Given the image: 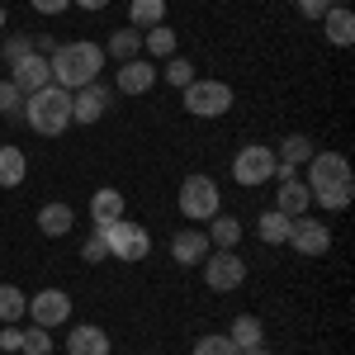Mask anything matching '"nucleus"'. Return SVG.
I'll list each match as a JSON object with an SVG mask.
<instances>
[{
    "label": "nucleus",
    "instance_id": "nucleus-1",
    "mask_svg": "<svg viewBox=\"0 0 355 355\" xmlns=\"http://www.w3.org/2000/svg\"><path fill=\"white\" fill-rule=\"evenodd\" d=\"M308 194H313V204H322L327 214L336 209H346L355 199V185H351V162L341 157V152H313V162H308Z\"/></svg>",
    "mask_w": 355,
    "mask_h": 355
},
{
    "label": "nucleus",
    "instance_id": "nucleus-2",
    "mask_svg": "<svg viewBox=\"0 0 355 355\" xmlns=\"http://www.w3.org/2000/svg\"><path fill=\"white\" fill-rule=\"evenodd\" d=\"M100 67H105V48L90 43V38H81V43H62V48L48 57L53 85H62V90H81V85L100 81Z\"/></svg>",
    "mask_w": 355,
    "mask_h": 355
},
{
    "label": "nucleus",
    "instance_id": "nucleus-3",
    "mask_svg": "<svg viewBox=\"0 0 355 355\" xmlns=\"http://www.w3.org/2000/svg\"><path fill=\"white\" fill-rule=\"evenodd\" d=\"M24 119H28L33 133L62 137L67 128H71V90H62V85H43V90L24 95Z\"/></svg>",
    "mask_w": 355,
    "mask_h": 355
},
{
    "label": "nucleus",
    "instance_id": "nucleus-4",
    "mask_svg": "<svg viewBox=\"0 0 355 355\" xmlns=\"http://www.w3.org/2000/svg\"><path fill=\"white\" fill-rule=\"evenodd\" d=\"M175 204H180L185 218L209 223L223 209V194H218V185H214V175H185V185H180V194H175Z\"/></svg>",
    "mask_w": 355,
    "mask_h": 355
},
{
    "label": "nucleus",
    "instance_id": "nucleus-5",
    "mask_svg": "<svg viewBox=\"0 0 355 355\" xmlns=\"http://www.w3.org/2000/svg\"><path fill=\"white\" fill-rule=\"evenodd\" d=\"M180 100H185V110H190L194 119H223V114L232 110V85L199 81V76H194V81L180 90Z\"/></svg>",
    "mask_w": 355,
    "mask_h": 355
},
{
    "label": "nucleus",
    "instance_id": "nucleus-6",
    "mask_svg": "<svg viewBox=\"0 0 355 355\" xmlns=\"http://www.w3.org/2000/svg\"><path fill=\"white\" fill-rule=\"evenodd\" d=\"M105 251H110L114 261H142L147 251H152V232L147 227H137V223L119 218L105 227Z\"/></svg>",
    "mask_w": 355,
    "mask_h": 355
},
{
    "label": "nucleus",
    "instance_id": "nucleus-7",
    "mask_svg": "<svg viewBox=\"0 0 355 355\" xmlns=\"http://www.w3.org/2000/svg\"><path fill=\"white\" fill-rule=\"evenodd\" d=\"M232 180L237 185H266V180H275V152L270 147H261V142H251V147H242L237 157H232Z\"/></svg>",
    "mask_w": 355,
    "mask_h": 355
},
{
    "label": "nucleus",
    "instance_id": "nucleus-8",
    "mask_svg": "<svg viewBox=\"0 0 355 355\" xmlns=\"http://www.w3.org/2000/svg\"><path fill=\"white\" fill-rule=\"evenodd\" d=\"M199 266H204V279H209L214 294H232V289L246 279V261L237 256V251H214V256H204Z\"/></svg>",
    "mask_w": 355,
    "mask_h": 355
},
{
    "label": "nucleus",
    "instance_id": "nucleus-9",
    "mask_svg": "<svg viewBox=\"0 0 355 355\" xmlns=\"http://www.w3.org/2000/svg\"><path fill=\"white\" fill-rule=\"evenodd\" d=\"M67 318H71V294L67 289H38V294H28V322L53 331Z\"/></svg>",
    "mask_w": 355,
    "mask_h": 355
},
{
    "label": "nucleus",
    "instance_id": "nucleus-10",
    "mask_svg": "<svg viewBox=\"0 0 355 355\" xmlns=\"http://www.w3.org/2000/svg\"><path fill=\"white\" fill-rule=\"evenodd\" d=\"M275 180H279L275 209H279L284 218H303V214H308V204H313V194H308V185L299 180V171H294V166H275Z\"/></svg>",
    "mask_w": 355,
    "mask_h": 355
},
{
    "label": "nucleus",
    "instance_id": "nucleus-11",
    "mask_svg": "<svg viewBox=\"0 0 355 355\" xmlns=\"http://www.w3.org/2000/svg\"><path fill=\"white\" fill-rule=\"evenodd\" d=\"M284 242L299 256H327L331 232H327V223H318V218H289V237Z\"/></svg>",
    "mask_w": 355,
    "mask_h": 355
},
{
    "label": "nucleus",
    "instance_id": "nucleus-12",
    "mask_svg": "<svg viewBox=\"0 0 355 355\" xmlns=\"http://www.w3.org/2000/svg\"><path fill=\"white\" fill-rule=\"evenodd\" d=\"M110 100H114V90L100 81L71 90V123H100V114L110 110Z\"/></svg>",
    "mask_w": 355,
    "mask_h": 355
},
{
    "label": "nucleus",
    "instance_id": "nucleus-13",
    "mask_svg": "<svg viewBox=\"0 0 355 355\" xmlns=\"http://www.w3.org/2000/svg\"><path fill=\"white\" fill-rule=\"evenodd\" d=\"M10 85H15L19 95H33V90L53 85V71H48V57H43V53H28V57H19V62L10 67Z\"/></svg>",
    "mask_w": 355,
    "mask_h": 355
},
{
    "label": "nucleus",
    "instance_id": "nucleus-14",
    "mask_svg": "<svg viewBox=\"0 0 355 355\" xmlns=\"http://www.w3.org/2000/svg\"><path fill=\"white\" fill-rule=\"evenodd\" d=\"M209 251H214V246H209V232H204V227H180V232L171 237V256H175V266H199Z\"/></svg>",
    "mask_w": 355,
    "mask_h": 355
},
{
    "label": "nucleus",
    "instance_id": "nucleus-15",
    "mask_svg": "<svg viewBox=\"0 0 355 355\" xmlns=\"http://www.w3.org/2000/svg\"><path fill=\"white\" fill-rule=\"evenodd\" d=\"M157 85V67L147 57H133V62H119V90L123 95H147Z\"/></svg>",
    "mask_w": 355,
    "mask_h": 355
},
{
    "label": "nucleus",
    "instance_id": "nucleus-16",
    "mask_svg": "<svg viewBox=\"0 0 355 355\" xmlns=\"http://www.w3.org/2000/svg\"><path fill=\"white\" fill-rule=\"evenodd\" d=\"M67 355H110V331L95 327V322L71 327V336H67Z\"/></svg>",
    "mask_w": 355,
    "mask_h": 355
},
{
    "label": "nucleus",
    "instance_id": "nucleus-17",
    "mask_svg": "<svg viewBox=\"0 0 355 355\" xmlns=\"http://www.w3.org/2000/svg\"><path fill=\"white\" fill-rule=\"evenodd\" d=\"M123 218V194L119 190H95L90 194V223H95V232H105L110 223Z\"/></svg>",
    "mask_w": 355,
    "mask_h": 355
},
{
    "label": "nucleus",
    "instance_id": "nucleus-18",
    "mask_svg": "<svg viewBox=\"0 0 355 355\" xmlns=\"http://www.w3.org/2000/svg\"><path fill=\"white\" fill-rule=\"evenodd\" d=\"M318 24L327 28V38L336 43V48H351V43H355V15H351V5H331Z\"/></svg>",
    "mask_w": 355,
    "mask_h": 355
},
{
    "label": "nucleus",
    "instance_id": "nucleus-19",
    "mask_svg": "<svg viewBox=\"0 0 355 355\" xmlns=\"http://www.w3.org/2000/svg\"><path fill=\"white\" fill-rule=\"evenodd\" d=\"M38 227H43V237H67L71 227H76V214H71V204H43L38 209Z\"/></svg>",
    "mask_w": 355,
    "mask_h": 355
},
{
    "label": "nucleus",
    "instance_id": "nucleus-20",
    "mask_svg": "<svg viewBox=\"0 0 355 355\" xmlns=\"http://www.w3.org/2000/svg\"><path fill=\"white\" fill-rule=\"evenodd\" d=\"M24 175H28L24 147H0V190H15V185H24Z\"/></svg>",
    "mask_w": 355,
    "mask_h": 355
},
{
    "label": "nucleus",
    "instance_id": "nucleus-21",
    "mask_svg": "<svg viewBox=\"0 0 355 355\" xmlns=\"http://www.w3.org/2000/svg\"><path fill=\"white\" fill-rule=\"evenodd\" d=\"M261 336H266V327H261V318H256V313H242V318H232V327H227V341H232L237 351H251V346H261Z\"/></svg>",
    "mask_w": 355,
    "mask_h": 355
},
{
    "label": "nucleus",
    "instance_id": "nucleus-22",
    "mask_svg": "<svg viewBox=\"0 0 355 355\" xmlns=\"http://www.w3.org/2000/svg\"><path fill=\"white\" fill-rule=\"evenodd\" d=\"M313 137H303V133H289L284 142H279V152H275V166H303V162H313Z\"/></svg>",
    "mask_w": 355,
    "mask_h": 355
},
{
    "label": "nucleus",
    "instance_id": "nucleus-23",
    "mask_svg": "<svg viewBox=\"0 0 355 355\" xmlns=\"http://www.w3.org/2000/svg\"><path fill=\"white\" fill-rule=\"evenodd\" d=\"M105 57H114V62H133V57H142V28H114Z\"/></svg>",
    "mask_w": 355,
    "mask_h": 355
},
{
    "label": "nucleus",
    "instance_id": "nucleus-24",
    "mask_svg": "<svg viewBox=\"0 0 355 355\" xmlns=\"http://www.w3.org/2000/svg\"><path fill=\"white\" fill-rule=\"evenodd\" d=\"M214 227H209V246H218V251H232V246L242 242V223L237 218H223V214H214Z\"/></svg>",
    "mask_w": 355,
    "mask_h": 355
},
{
    "label": "nucleus",
    "instance_id": "nucleus-25",
    "mask_svg": "<svg viewBox=\"0 0 355 355\" xmlns=\"http://www.w3.org/2000/svg\"><path fill=\"white\" fill-rule=\"evenodd\" d=\"M128 19H133V28L166 24V0H133V5H128Z\"/></svg>",
    "mask_w": 355,
    "mask_h": 355
},
{
    "label": "nucleus",
    "instance_id": "nucleus-26",
    "mask_svg": "<svg viewBox=\"0 0 355 355\" xmlns=\"http://www.w3.org/2000/svg\"><path fill=\"white\" fill-rule=\"evenodd\" d=\"M28 313V294L19 284H0V322H19Z\"/></svg>",
    "mask_w": 355,
    "mask_h": 355
},
{
    "label": "nucleus",
    "instance_id": "nucleus-27",
    "mask_svg": "<svg viewBox=\"0 0 355 355\" xmlns=\"http://www.w3.org/2000/svg\"><path fill=\"white\" fill-rule=\"evenodd\" d=\"M256 232H261V242H266V246H279L284 237H289V218H284L279 209H266V214L256 218Z\"/></svg>",
    "mask_w": 355,
    "mask_h": 355
},
{
    "label": "nucleus",
    "instance_id": "nucleus-28",
    "mask_svg": "<svg viewBox=\"0 0 355 355\" xmlns=\"http://www.w3.org/2000/svg\"><path fill=\"white\" fill-rule=\"evenodd\" d=\"M142 53H152V57H175V28H166V24H157V28H147L142 33Z\"/></svg>",
    "mask_w": 355,
    "mask_h": 355
},
{
    "label": "nucleus",
    "instance_id": "nucleus-29",
    "mask_svg": "<svg viewBox=\"0 0 355 355\" xmlns=\"http://www.w3.org/2000/svg\"><path fill=\"white\" fill-rule=\"evenodd\" d=\"M157 76H166L171 90H185V85L194 81V62H185V57H166V67L157 71Z\"/></svg>",
    "mask_w": 355,
    "mask_h": 355
},
{
    "label": "nucleus",
    "instance_id": "nucleus-30",
    "mask_svg": "<svg viewBox=\"0 0 355 355\" xmlns=\"http://www.w3.org/2000/svg\"><path fill=\"white\" fill-rule=\"evenodd\" d=\"M19 351H24V355H53V336H48V327L28 322V327H24V341H19Z\"/></svg>",
    "mask_w": 355,
    "mask_h": 355
},
{
    "label": "nucleus",
    "instance_id": "nucleus-31",
    "mask_svg": "<svg viewBox=\"0 0 355 355\" xmlns=\"http://www.w3.org/2000/svg\"><path fill=\"white\" fill-rule=\"evenodd\" d=\"M190 355H242V351L227 341V331H209V336H199V341H194Z\"/></svg>",
    "mask_w": 355,
    "mask_h": 355
},
{
    "label": "nucleus",
    "instance_id": "nucleus-32",
    "mask_svg": "<svg viewBox=\"0 0 355 355\" xmlns=\"http://www.w3.org/2000/svg\"><path fill=\"white\" fill-rule=\"evenodd\" d=\"M28 53H33V38H24V33H10V38H5V48H0V57H5L10 67H15L19 57H28Z\"/></svg>",
    "mask_w": 355,
    "mask_h": 355
},
{
    "label": "nucleus",
    "instance_id": "nucleus-33",
    "mask_svg": "<svg viewBox=\"0 0 355 355\" xmlns=\"http://www.w3.org/2000/svg\"><path fill=\"white\" fill-rule=\"evenodd\" d=\"M105 256H110V251H105V232H90V242L81 246V261L85 266H100Z\"/></svg>",
    "mask_w": 355,
    "mask_h": 355
},
{
    "label": "nucleus",
    "instance_id": "nucleus-34",
    "mask_svg": "<svg viewBox=\"0 0 355 355\" xmlns=\"http://www.w3.org/2000/svg\"><path fill=\"white\" fill-rule=\"evenodd\" d=\"M19 105H24V95L10 81H0V114H19Z\"/></svg>",
    "mask_w": 355,
    "mask_h": 355
},
{
    "label": "nucleus",
    "instance_id": "nucleus-35",
    "mask_svg": "<svg viewBox=\"0 0 355 355\" xmlns=\"http://www.w3.org/2000/svg\"><path fill=\"white\" fill-rule=\"evenodd\" d=\"M294 5H299L303 19H322V15L331 10V0H294Z\"/></svg>",
    "mask_w": 355,
    "mask_h": 355
},
{
    "label": "nucleus",
    "instance_id": "nucleus-36",
    "mask_svg": "<svg viewBox=\"0 0 355 355\" xmlns=\"http://www.w3.org/2000/svg\"><path fill=\"white\" fill-rule=\"evenodd\" d=\"M19 341H24V331L15 327V322H5V331H0V351H19Z\"/></svg>",
    "mask_w": 355,
    "mask_h": 355
},
{
    "label": "nucleus",
    "instance_id": "nucleus-37",
    "mask_svg": "<svg viewBox=\"0 0 355 355\" xmlns=\"http://www.w3.org/2000/svg\"><path fill=\"white\" fill-rule=\"evenodd\" d=\"M28 5H33L38 15H62V10H67L71 0H28Z\"/></svg>",
    "mask_w": 355,
    "mask_h": 355
},
{
    "label": "nucleus",
    "instance_id": "nucleus-38",
    "mask_svg": "<svg viewBox=\"0 0 355 355\" xmlns=\"http://www.w3.org/2000/svg\"><path fill=\"white\" fill-rule=\"evenodd\" d=\"M71 5H81V10H105L110 0H71Z\"/></svg>",
    "mask_w": 355,
    "mask_h": 355
},
{
    "label": "nucleus",
    "instance_id": "nucleus-39",
    "mask_svg": "<svg viewBox=\"0 0 355 355\" xmlns=\"http://www.w3.org/2000/svg\"><path fill=\"white\" fill-rule=\"evenodd\" d=\"M242 355H270V351H266V346H251V351H242Z\"/></svg>",
    "mask_w": 355,
    "mask_h": 355
},
{
    "label": "nucleus",
    "instance_id": "nucleus-40",
    "mask_svg": "<svg viewBox=\"0 0 355 355\" xmlns=\"http://www.w3.org/2000/svg\"><path fill=\"white\" fill-rule=\"evenodd\" d=\"M0 28H5V5H0Z\"/></svg>",
    "mask_w": 355,
    "mask_h": 355
},
{
    "label": "nucleus",
    "instance_id": "nucleus-41",
    "mask_svg": "<svg viewBox=\"0 0 355 355\" xmlns=\"http://www.w3.org/2000/svg\"><path fill=\"white\" fill-rule=\"evenodd\" d=\"M331 5H351V0H331Z\"/></svg>",
    "mask_w": 355,
    "mask_h": 355
},
{
    "label": "nucleus",
    "instance_id": "nucleus-42",
    "mask_svg": "<svg viewBox=\"0 0 355 355\" xmlns=\"http://www.w3.org/2000/svg\"><path fill=\"white\" fill-rule=\"evenodd\" d=\"M110 355H114V351H110Z\"/></svg>",
    "mask_w": 355,
    "mask_h": 355
}]
</instances>
